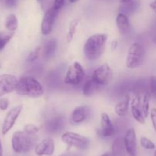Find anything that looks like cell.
<instances>
[{
  "label": "cell",
  "instance_id": "cell-3",
  "mask_svg": "<svg viewBox=\"0 0 156 156\" xmlns=\"http://www.w3.org/2000/svg\"><path fill=\"white\" fill-rule=\"evenodd\" d=\"M35 134H29L25 131H17L12 138V146L16 153L27 152L36 146Z\"/></svg>",
  "mask_w": 156,
  "mask_h": 156
},
{
  "label": "cell",
  "instance_id": "cell-24",
  "mask_svg": "<svg viewBox=\"0 0 156 156\" xmlns=\"http://www.w3.org/2000/svg\"><path fill=\"white\" fill-rule=\"evenodd\" d=\"M14 35V32L0 33V50H2Z\"/></svg>",
  "mask_w": 156,
  "mask_h": 156
},
{
  "label": "cell",
  "instance_id": "cell-4",
  "mask_svg": "<svg viewBox=\"0 0 156 156\" xmlns=\"http://www.w3.org/2000/svg\"><path fill=\"white\" fill-rule=\"evenodd\" d=\"M146 50L141 43H133L129 47L126 56V66L129 69H134L139 67L143 64Z\"/></svg>",
  "mask_w": 156,
  "mask_h": 156
},
{
  "label": "cell",
  "instance_id": "cell-23",
  "mask_svg": "<svg viewBox=\"0 0 156 156\" xmlns=\"http://www.w3.org/2000/svg\"><path fill=\"white\" fill-rule=\"evenodd\" d=\"M18 26V18H17L16 15L14 14H10L8 15L5 20V27L10 32H14Z\"/></svg>",
  "mask_w": 156,
  "mask_h": 156
},
{
  "label": "cell",
  "instance_id": "cell-39",
  "mask_svg": "<svg viewBox=\"0 0 156 156\" xmlns=\"http://www.w3.org/2000/svg\"><path fill=\"white\" fill-rule=\"evenodd\" d=\"M153 42H154V44H156V35L153 37Z\"/></svg>",
  "mask_w": 156,
  "mask_h": 156
},
{
  "label": "cell",
  "instance_id": "cell-29",
  "mask_svg": "<svg viewBox=\"0 0 156 156\" xmlns=\"http://www.w3.org/2000/svg\"><path fill=\"white\" fill-rule=\"evenodd\" d=\"M24 131L26 132L29 133V134H36L38 131H39V128L37 125H34V124H27L24 125Z\"/></svg>",
  "mask_w": 156,
  "mask_h": 156
},
{
  "label": "cell",
  "instance_id": "cell-14",
  "mask_svg": "<svg viewBox=\"0 0 156 156\" xmlns=\"http://www.w3.org/2000/svg\"><path fill=\"white\" fill-rule=\"evenodd\" d=\"M55 150L54 141L52 139H45L35 146V154L37 156H51Z\"/></svg>",
  "mask_w": 156,
  "mask_h": 156
},
{
  "label": "cell",
  "instance_id": "cell-8",
  "mask_svg": "<svg viewBox=\"0 0 156 156\" xmlns=\"http://www.w3.org/2000/svg\"><path fill=\"white\" fill-rule=\"evenodd\" d=\"M58 13L59 11L55 9L53 7L50 8L46 11L41 22V29L42 35H48L51 33Z\"/></svg>",
  "mask_w": 156,
  "mask_h": 156
},
{
  "label": "cell",
  "instance_id": "cell-35",
  "mask_svg": "<svg viewBox=\"0 0 156 156\" xmlns=\"http://www.w3.org/2000/svg\"><path fill=\"white\" fill-rule=\"evenodd\" d=\"M150 8L156 13V0L150 3Z\"/></svg>",
  "mask_w": 156,
  "mask_h": 156
},
{
  "label": "cell",
  "instance_id": "cell-15",
  "mask_svg": "<svg viewBox=\"0 0 156 156\" xmlns=\"http://www.w3.org/2000/svg\"><path fill=\"white\" fill-rule=\"evenodd\" d=\"M101 134L103 137H111L116 133L115 126L106 113L101 115Z\"/></svg>",
  "mask_w": 156,
  "mask_h": 156
},
{
  "label": "cell",
  "instance_id": "cell-11",
  "mask_svg": "<svg viewBox=\"0 0 156 156\" xmlns=\"http://www.w3.org/2000/svg\"><path fill=\"white\" fill-rule=\"evenodd\" d=\"M125 149L129 156H136L137 154V139L135 129L129 128L123 138Z\"/></svg>",
  "mask_w": 156,
  "mask_h": 156
},
{
  "label": "cell",
  "instance_id": "cell-19",
  "mask_svg": "<svg viewBox=\"0 0 156 156\" xmlns=\"http://www.w3.org/2000/svg\"><path fill=\"white\" fill-rule=\"evenodd\" d=\"M140 0H129L126 2L121 3L120 6V13L126 15H132L140 8Z\"/></svg>",
  "mask_w": 156,
  "mask_h": 156
},
{
  "label": "cell",
  "instance_id": "cell-30",
  "mask_svg": "<svg viewBox=\"0 0 156 156\" xmlns=\"http://www.w3.org/2000/svg\"><path fill=\"white\" fill-rule=\"evenodd\" d=\"M149 115H150L151 120H152V125H153V128L156 132V108H152L150 110V113H149Z\"/></svg>",
  "mask_w": 156,
  "mask_h": 156
},
{
  "label": "cell",
  "instance_id": "cell-43",
  "mask_svg": "<svg viewBox=\"0 0 156 156\" xmlns=\"http://www.w3.org/2000/svg\"><path fill=\"white\" fill-rule=\"evenodd\" d=\"M100 1H104V2H111L112 0H100Z\"/></svg>",
  "mask_w": 156,
  "mask_h": 156
},
{
  "label": "cell",
  "instance_id": "cell-37",
  "mask_svg": "<svg viewBox=\"0 0 156 156\" xmlns=\"http://www.w3.org/2000/svg\"><path fill=\"white\" fill-rule=\"evenodd\" d=\"M101 156H114V155L112 153V151H111V152H109V151H108V152H105V154H101Z\"/></svg>",
  "mask_w": 156,
  "mask_h": 156
},
{
  "label": "cell",
  "instance_id": "cell-22",
  "mask_svg": "<svg viewBox=\"0 0 156 156\" xmlns=\"http://www.w3.org/2000/svg\"><path fill=\"white\" fill-rule=\"evenodd\" d=\"M98 86L92 80L91 78L88 79L84 84L83 87H82V93L85 96H90L96 91Z\"/></svg>",
  "mask_w": 156,
  "mask_h": 156
},
{
  "label": "cell",
  "instance_id": "cell-17",
  "mask_svg": "<svg viewBox=\"0 0 156 156\" xmlns=\"http://www.w3.org/2000/svg\"><path fill=\"white\" fill-rule=\"evenodd\" d=\"M117 26L122 35H127L130 32V23L127 15L123 13H119L116 18Z\"/></svg>",
  "mask_w": 156,
  "mask_h": 156
},
{
  "label": "cell",
  "instance_id": "cell-44",
  "mask_svg": "<svg viewBox=\"0 0 156 156\" xmlns=\"http://www.w3.org/2000/svg\"><path fill=\"white\" fill-rule=\"evenodd\" d=\"M38 2H42L43 1H44V0H37Z\"/></svg>",
  "mask_w": 156,
  "mask_h": 156
},
{
  "label": "cell",
  "instance_id": "cell-40",
  "mask_svg": "<svg viewBox=\"0 0 156 156\" xmlns=\"http://www.w3.org/2000/svg\"><path fill=\"white\" fill-rule=\"evenodd\" d=\"M129 1V0H120V2L121 3H123V2H128Z\"/></svg>",
  "mask_w": 156,
  "mask_h": 156
},
{
  "label": "cell",
  "instance_id": "cell-33",
  "mask_svg": "<svg viewBox=\"0 0 156 156\" xmlns=\"http://www.w3.org/2000/svg\"><path fill=\"white\" fill-rule=\"evenodd\" d=\"M18 3V0H5V5L8 8H13Z\"/></svg>",
  "mask_w": 156,
  "mask_h": 156
},
{
  "label": "cell",
  "instance_id": "cell-26",
  "mask_svg": "<svg viewBox=\"0 0 156 156\" xmlns=\"http://www.w3.org/2000/svg\"><path fill=\"white\" fill-rule=\"evenodd\" d=\"M148 90L151 96L156 99V76H151L148 83Z\"/></svg>",
  "mask_w": 156,
  "mask_h": 156
},
{
  "label": "cell",
  "instance_id": "cell-32",
  "mask_svg": "<svg viewBox=\"0 0 156 156\" xmlns=\"http://www.w3.org/2000/svg\"><path fill=\"white\" fill-rule=\"evenodd\" d=\"M9 102L8 99L6 98H1L0 99V110H7L9 107Z\"/></svg>",
  "mask_w": 156,
  "mask_h": 156
},
{
  "label": "cell",
  "instance_id": "cell-28",
  "mask_svg": "<svg viewBox=\"0 0 156 156\" xmlns=\"http://www.w3.org/2000/svg\"><path fill=\"white\" fill-rule=\"evenodd\" d=\"M40 54H41V47H37L34 50H32L31 52H30V54H29L27 58V62H33L35 60L37 59Z\"/></svg>",
  "mask_w": 156,
  "mask_h": 156
},
{
  "label": "cell",
  "instance_id": "cell-41",
  "mask_svg": "<svg viewBox=\"0 0 156 156\" xmlns=\"http://www.w3.org/2000/svg\"><path fill=\"white\" fill-rule=\"evenodd\" d=\"M70 2H71L72 3H74V2H76L77 1H79V0H69Z\"/></svg>",
  "mask_w": 156,
  "mask_h": 156
},
{
  "label": "cell",
  "instance_id": "cell-25",
  "mask_svg": "<svg viewBox=\"0 0 156 156\" xmlns=\"http://www.w3.org/2000/svg\"><path fill=\"white\" fill-rule=\"evenodd\" d=\"M78 24H79V21H78L77 19L73 20V21H72L71 23H70L68 34H67L66 35V40L68 42H70V41L73 40L75 33H76V28H77Z\"/></svg>",
  "mask_w": 156,
  "mask_h": 156
},
{
  "label": "cell",
  "instance_id": "cell-1",
  "mask_svg": "<svg viewBox=\"0 0 156 156\" xmlns=\"http://www.w3.org/2000/svg\"><path fill=\"white\" fill-rule=\"evenodd\" d=\"M108 35L106 34L98 33L88 38L84 46V54L89 61H94L100 58L106 47Z\"/></svg>",
  "mask_w": 156,
  "mask_h": 156
},
{
  "label": "cell",
  "instance_id": "cell-6",
  "mask_svg": "<svg viewBox=\"0 0 156 156\" xmlns=\"http://www.w3.org/2000/svg\"><path fill=\"white\" fill-rule=\"evenodd\" d=\"M62 141L69 146L75 147L79 149H87L90 146V139L79 133L66 132L61 137Z\"/></svg>",
  "mask_w": 156,
  "mask_h": 156
},
{
  "label": "cell",
  "instance_id": "cell-7",
  "mask_svg": "<svg viewBox=\"0 0 156 156\" xmlns=\"http://www.w3.org/2000/svg\"><path fill=\"white\" fill-rule=\"evenodd\" d=\"M112 69L108 64H104L94 70L91 78L98 87H102L108 85L112 80Z\"/></svg>",
  "mask_w": 156,
  "mask_h": 156
},
{
  "label": "cell",
  "instance_id": "cell-10",
  "mask_svg": "<svg viewBox=\"0 0 156 156\" xmlns=\"http://www.w3.org/2000/svg\"><path fill=\"white\" fill-rule=\"evenodd\" d=\"M65 126V118L61 115H55L45 121L44 128L46 131L52 134H57L62 132Z\"/></svg>",
  "mask_w": 156,
  "mask_h": 156
},
{
  "label": "cell",
  "instance_id": "cell-2",
  "mask_svg": "<svg viewBox=\"0 0 156 156\" xmlns=\"http://www.w3.org/2000/svg\"><path fill=\"white\" fill-rule=\"evenodd\" d=\"M16 93L21 96L31 98L41 97L44 93L42 84L33 76H23L18 80Z\"/></svg>",
  "mask_w": 156,
  "mask_h": 156
},
{
  "label": "cell",
  "instance_id": "cell-12",
  "mask_svg": "<svg viewBox=\"0 0 156 156\" xmlns=\"http://www.w3.org/2000/svg\"><path fill=\"white\" fill-rule=\"evenodd\" d=\"M21 110H22V106L21 105L16 106L13 107L9 110V113L6 115L5 118L4 122H3L2 129L3 134H6L12 129V128L16 122L17 119L19 116Z\"/></svg>",
  "mask_w": 156,
  "mask_h": 156
},
{
  "label": "cell",
  "instance_id": "cell-42",
  "mask_svg": "<svg viewBox=\"0 0 156 156\" xmlns=\"http://www.w3.org/2000/svg\"><path fill=\"white\" fill-rule=\"evenodd\" d=\"M5 0H0V3H2V4H5Z\"/></svg>",
  "mask_w": 156,
  "mask_h": 156
},
{
  "label": "cell",
  "instance_id": "cell-27",
  "mask_svg": "<svg viewBox=\"0 0 156 156\" xmlns=\"http://www.w3.org/2000/svg\"><path fill=\"white\" fill-rule=\"evenodd\" d=\"M140 144L144 148L148 150H153L155 148V145L152 141L146 137H142L140 139Z\"/></svg>",
  "mask_w": 156,
  "mask_h": 156
},
{
  "label": "cell",
  "instance_id": "cell-5",
  "mask_svg": "<svg viewBox=\"0 0 156 156\" xmlns=\"http://www.w3.org/2000/svg\"><path fill=\"white\" fill-rule=\"evenodd\" d=\"M85 73L82 64L74 62L68 67L64 77V83L68 85L76 87L82 83L85 79Z\"/></svg>",
  "mask_w": 156,
  "mask_h": 156
},
{
  "label": "cell",
  "instance_id": "cell-31",
  "mask_svg": "<svg viewBox=\"0 0 156 156\" xmlns=\"http://www.w3.org/2000/svg\"><path fill=\"white\" fill-rule=\"evenodd\" d=\"M65 5V0H54L53 7L56 10L59 11Z\"/></svg>",
  "mask_w": 156,
  "mask_h": 156
},
{
  "label": "cell",
  "instance_id": "cell-36",
  "mask_svg": "<svg viewBox=\"0 0 156 156\" xmlns=\"http://www.w3.org/2000/svg\"><path fill=\"white\" fill-rule=\"evenodd\" d=\"M117 41H113L112 44H111V47H112L113 50H114V49L117 48Z\"/></svg>",
  "mask_w": 156,
  "mask_h": 156
},
{
  "label": "cell",
  "instance_id": "cell-38",
  "mask_svg": "<svg viewBox=\"0 0 156 156\" xmlns=\"http://www.w3.org/2000/svg\"><path fill=\"white\" fill-rule=\"evenodd\" d=\"M2 147L1 142H0V156H2Z\"/></svg>",
  "mask_w": 156,
  "mask_h": 156
},
{
  "label": "cell",
  "instance_id": "cell-16",
  "mask_svg": "<svg viewBox=\"0 0 156 156\" xmlns=\"http://www.w3.org/2000/svg\"><path fill=\"white\" fill-rule=\"evenodd\" d=\"M89 116V109L85 106L76 107L70 116V121L73 124H80L85 122Z\"/></svg>",
  "mask_w": 156,
  "mask_h": 156
},
{
  "label": "cell",
  "instance_id": "cell-21",
  "mask_svg": "<svg viewBox=\"0 0 156 156\" xmlns=\"http://www.w3.org/2000/svg\"><path fill=\"white\" fill-rule=\"evenodd\" d=\"M124 150L126 151L123 139L120 137L117 138L113 143L112 153L114 156H123Z\"/></svg>",
  "mask_w": 156,
  "mask_h": 156
},
{
  "label": "cell",
  "instance_id": "cell-9",
  "mask_svg": "<svg viewBox=\"0 0 156 156\" xmlns=\"http://www.w3.org/2000/svg\"><path fill=\"white\" fill-rule=\"evenodd\" d=\"M18 79L12 74L0 75V97L16 90Z\"/></svg>",
  "mask_w": 156,
  "mask_h": 156
},
{
  "label": "cell",
  "instance_id": "cell-18",
  "mask_svg": "<svg viewBox=\"0 0 156 156\" xmlns=\"http://www.w3.org/2000/svg\"><path fill=\"white\" fill-rule=\"evenodd\" d=\"M130 96L128 93L125 94L115 106V112L119 116H125L128 113L129 105L130 103Z\"/></svg>",
  "mask_w": 156,
  "mask_h": 156
},
{
  "label": "cell",
  "instance_id": "cell-34",
  "mask_svg": "<svg viewBox=\"0 0 156 156\" xmlns=\"http://www.w3.org/2000/svg\"><path fill=\"white\" fill-rule=\"evenodd\" d=\"M60 156H81V155L79 154H77V153H75V152H66L61 154Z\"/></svg>",
  "mask_w": 156,
  "mask_h": 156
},
{
  "label": "cell",
  "instance_id": "cell-45",
  "mask_svg": "<svg viewBox=\"0 0 156 156\" xmlns=\"http://www.w3.org/2000/svg\"><path fill=\"white\" fill-rule=\"evenodd\" d=\"M154 156H156V150H155V153H154Z\"/></svg>",
  "mask_w": 156,
  "mask_h": 156
},
{
  "label": "cell",
  "instance_id": "cell-20",
  "mask_svg": "<svg viewBox=\"0 0 156 156\" xmlns=\"http://www.w3.org/2000/svg\"><path fill=\"white\" fill-rule=\"evenodd\" d=\"M56 47H57V41L56 39H50L47 41L43 49V58L46 60L51 58L55 54Z\"/></svg>",
  "mask_w": 156,
  "mask_h": 156
},
{
  "label": "cell",
  "instance_id": "cell-13",
  "mask_svg": "<svg viewBox=\"0 0 156 156\" xmlns=\"http://www.w3.org/2000/svg\"><path fill=\"white\" fill-rule=\"evenodd\" d=\"M130 109L131 113L134 119L140 123L143 124L146 122V116L143 113V109H142L141 103H140V96L138 93H136L132 96L130 99Z\"/></svg>",
  "mask_w": 156,
  "mask_h": 156
}]
</instances>
